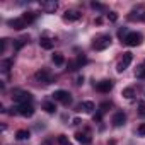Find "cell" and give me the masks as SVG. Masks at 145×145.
I'll use <instances>...</instances> for the list:
<instances>
[{
  "label": "cell",
  "mask_w": 145,
  "mask_h": 145,
  "mask_svg": "<svg viewBox=\"0 0 145 145\" xmlns=\"http://www.w3.org/2000/svg\"><path fill=\"white\" fill-rule=\"evenodd\" d=\"M125 121H126V114H125L123 111L114 113V116H113V125H114V126H123Z\"/></svg>",
  "instance_id": "obj_15"
},
{
  "label": "cell",
  "mask_w": 145,
  "mask_h": 145,
  "mask_svg": "<svg viewBox=\"0 0 145 145\" xmlns=\"http://www.w3.org/2000/svg\"><path fill=\"white\" fill-rule=\"evenodd\" d=\"M94 109H96V104H94L92 101H84V103L79 104V111H84V113H87V114H92Z\"/></svg>",
  "instance_id": "obj_14"
},
{
  "label": "cell",
  "mask_w": 145,
  "mask_h": 145,
  "mask_svg": "<svg viewBox=\"0 0 145 145\" xmlns=\"http://www.w3.org/2000/svg\"><path fill=\"white\" fill-rule=\"evenodd\" d=\"M29 137H31V131L29 130H17V133H16V138L17 140H29Z\"/></svg>",
  "instance_id": "obj_18"
},
{
  "label": "cell",
  "mask_w": 145,
  "mask_h": 145,
  "mask_svg": "<svg viewBox=\"0 0 145 145\" xmlns=\"http://www.w3.org/2000/svg\"><path fill=\"white\" fill-rule=\"evenodd\" d=\"M142 41H143V36L140 34V33H128L125 38H123V43L126 44V46H138V44H142Z\"/></svg>",
  "instance_id": "obj_3"
},
{
  "label": "cell",
  "mask_w": 145,
  "mask_h": 145,
  "mask_svg": "<svg viewBox=\"0 0 145 145\" xmlns=\"http://www.w3.org/2000/svg\"><path fill=\"white\" fill-rule=\"evenodd\" d=\"M43 109H44L46 113H50V114H53V113L56 111V104H55V103H51V101H46V103L43 104Z\"/></svg>",
  "instance_id": "obj_21"
},
{
  "label": "cell",
  "mask_w": 145,
  "mask_h": 145,
  "mask_svg": "<svg viewBox=\"0 0 145 145\" xmlns=\"http://www.w3.org/2000/svg\"><path fill=\"white\" fill-rule=\"evenodd\" d=\"M108 19H109V22H116L118 21V14L116 12H109L108 14Z\"/></svg>",
  "instance_id": "obj_27"
},
{
  "label": "cell",
  "mask_w": 145,
  "mask_h": 145,
  "mask_svg": "<svg viewBox=\"0 0 145 145\" xmlns=\"http://www.w3.org/2000/svg\"><path fill=\"white\" fill-rule=\"evenodd\" d=\"M96 89H97L99 92L106 94V92H109V91L113 89V80H101V82L96 84Z\"/></svg>",
  "instance_id": "obj_13"
},
{
  "label": "cell",
  "mask_w": 145,
  "mask_h": 145,
  "mask_svg": "<svg viewBox=\"0 0 145 145\" xmlns=\"http://www.w3.org/2000/svg\"><path fill=\"white\" fill-rule=\"evenodd\" d=\"M137 133H138V137H145V123H142V125L138 126Z\"/></svg>",
  "instance_id": "obj_28"
},
{
  "label": "cell",
  "mask_w": 145,
  "mask_h": 145,
  "mask_svg": "<svg viewBox=\"0 0 145 145\" xmlns=\"http://www.w3.org/2000/svg\"><path fill=\"white\" fill-rule=\"evenodd\" d=\"M34 79L38 80V82H43V84H51V80H53V77H51V74L46 70V68H41V70H38L36 74H34Z\"/></svg>",
  "instance_id": "obj_8"
},
{
  "label": "cell",
  "mask_w": 145,
  "mask_h": 145,
  "mask_svg": "<svg viewBox=\"0 0 145 145\" xmlns=\"http://www.w3.org/2000/svg\"><path fill=\"white\" fill-rule=\"evenodd\" d=\"M138 113H140L142 116H145V103H140V104H138Z\"/></svg>",
  "instance_id": "obj_30"
},
{
  "label": "cell",
  "mask_w": 145,
  "mask_h": 145,
  "mask_svg": "<svg viewBox=\"0 0 145 145\" xmlns=\"http://www.w3.org/2000/svg\"><path fill=\"white\" fill-rule=\"evenodd\" d=\"M109 44H111V36L104 34V36H99V38L92 43V48H94L96 51H103V50L109 48Z\"/></svg>",
  "instance_id": "obj_4"
},
{
  "label": "cell",
  "mask_w": 145,
  "mask_h": 145,
  "mask_svg": "<svg viewBox=\"0 0 145 145\" xmlns=\"http://www.w3.org/2000/svg\"><path fill=\"white\" fill-rule=\"evenodd\" d=\"M58 143H60V145H72L70 140H68L65 135H60V137H58Z\"/></svg>",
  "instance_id": "obj_25"
},
{
  "label": "cell",
  "mask_w": 145,
  "mask_h": 145,
  "mask_svg": "<svg viewBox=\"0 0 145 145\" xmlns=\"http://www.w3.org/2000/svg\"><path fill=\"white\" fill-rule=\"evenodd\" d=\"M39 46H41L43 50H51V48H53V41L48 39V38H41V39H39Z\"/></svg>",
  "instance_id": "obj_20"
},
{
  "label": "cell",
  "mask_w": 145,
  "mask_h": 145,
  "mask_svg": "<svg viewBox=\"0 0 145 145\" xmlns=\"http://www.w3.org/2000/svg\"><path fill=\"white\" fill-rule=\"evenodd\" d=\"M121 96H123L126 101H133V99H135V89H133V87H126V89H123Z\"/></svg>",
  "instance_id": "obj_16"
},
{
  "label": "cell",
  "mask_w": 145,
  "mask_h": 145,
  "mask_svg": "<svg viewBox=\"0 0 145 145\" xmlns=\"http://www.w3.org/2000/svg\"><path fill=\"white\" fill-rule=\"evenodd\" d=\"M80 17H82V14H80L79 10H67V12L63 14V21H67V22L80 21Z\"/></svg>",
  "instance_id": "obj_12"
},
{
  "label": "cell",
  "mask_w": 145,
  "mask_h": 145,
  "mask_svg": "<svg viewBox=\"0 0 145 145\" xmlns=\"http://www.w3.org/2000/svg\"><path fill=\"white\" fill-rule=\"evenodd\" d=\"M53 63L55 65H63L65 63V56H63V53H60V51H56V53H53Z\"/></svg>",
  "instance_id": "obj_19"
},
{
  "label": "cell",
  "mask_w": 145,
  "mask_h": 145,
  "mask_svg": "<svg viewBox=\"0 0 145 145\" xmlns=\"http://www.w3.org/2000/svg\"><path fill=\"white\" fill-rule=\"evenodd\" d=\"M82 82H84V77H79V79H77V84H79V86H80V84H82Z\"/></svg>",
  "instance_id": "obj_31"
},
{
  "label": "cell",
  "mask_w": 145,
  "mask_h": 145,
  "mask_svg": "<svg viewBox=\"0 0 145 145\" xmlns=\"http://www.w3.org/2000/svg\"><path fill=\"white\" fill-rule=\"evenodd\" d=\"M75 140H77L79 143H82V145H89V143L92 142V137H91L89 131H77V133H75Z\"/></svg>",
  "instance_id": "obj_11"
},
{
  "label": "cell",
  "mask_w": 145,
  "mask_h": 145,
  "mask_svg": "<svg viewBox=\"0 0 145 145\" xmlns=\"http://www.w3.org/2000/svg\"><path fill=\"white\" fill-rule=\"evenodd\" d=\"M14 109H16L17 114H21V116H24V118H31V116L34 114V106H33L31 103H27V104H17Z\"/></svg>",
  "instance_id": "obj_5"
},
{
  "label": "cell",
  "mask_w": 145,
  "mask_h": 145,
  "mask_svg": "<svg viewBox=\"0 0 145 145\" xmlns=\"http://www.w3.org/2000/svg\"><path fill=\"white\" fill-rule=\"evenodd\" d=\"M86 63H87V58H86V56H79V58H77V65H79V68H80L82 65H86Z\"/></svg>",
  "instance_id": "obj_29"
},
{
  "label": "cell",
  "mask_w": 145,
  "mask_h": 145,
  "mask_svg": "<svg viewBox=\"0 0 145 145\" xmlns=\"http://www.w3.org/2000/svg\"><path fill=\"white\" fill-rule=\"evenodd\" d=\"M12 99H14L17 104H27V103H31L33 96H31V92H26V91L16 89V91H12Z\"/></svg>",
  "instance_id": "obj_2"
},
{
  "label": "cell",
  "mask_w": 145,
  "mask_h": 145,
  "mask_svg": "<svg viewBox=\"0 0 145 145\" xmlns=\"http://www.w3.org/2000/svg\"><path fill=\"white\" fill-rule=\"evenodd\" d=\"M39 5H41V10L46 12V14H55V10L58 9L56 0H44V2H41Z\"/></svg>",
  "instance_id": "obj_9"
},
{
  "label": "cell",
  "mask_w": 145,
  "mask_h": 145,
  "mask_svg": "<svg viewBox=\"0 0 145 145\" xmlns=\"http://www.w3.org/2000/svg\"><path fill=\"white\" fill-rule=\"evenodd\" d=\"M26 43H27V38H21V39H17V41H16V44H14V50H16V51H19Z\"/></svg>",
  "instance_id": "obj_23"
},
{
  "label": "cell",
  "mask_w": 145,
  "mask_h": 145,
  "mask_svg": "<svg viewBox=\"0 0 145 145\" xmlns=\"http://www.w3.org/2000/svg\"><path fill=\"white\" fill-rule=\"evenodd\" d=\"M7 46H9V39H7V38H4V39H2V48H0V53H2V55L5 53Z\"/></svg>",
  "instance_id": "obj_26"
},
{
  "label": "cell",
  "mask_w": 145,
  "mask_h": 145,
  "mask_svg": "<svg viewBox=\"0 0 145 145\" xmlns=\"http://www.w3.org/2000/svg\"><path fill=\"white\" fill-rule=\"evenodd\" d=\"M12 65H14V60L12 58H5V60H2V63H0V68H2V72H9L12 68Z\"/></svg>",
  "instance_id": "obj_17"
},
{
  "label": "cell",
  "mask_w": 145,
  "mask_h": 145,
  "mask_svg": "<svg viewBox=\"0 0 145 145\" xmlns=\"http://www.w3.org/2000/svg\"><path fill=\"white\" fill-rule=\"evenodd\" d=\"M135 75H137L138 79H143V80H145V65H140V67H137V70H135Z\"/></svg>",
  "instance_id": "obj_22"
},
{
  "label": "cell",
  "mask_w": 145,
  "mask_h": 145,
  "mask_svg": "<svg viewBox=\"0 0 145 145\" xmlns=\"http://www.w3.org/2000/svg\"><path fill=\"white\" fill-rule=\"evenodd\" d=\"M130 21H145V9L143 7H137L128 14Z\"/></svg>",
  "instance_id": "obj_10"
},
{
  "label": "cell",
  "mask_w": 145,
  "mask_h": 145,
  "mask_svg": "<svg viewBox=\"0 0 145 145\" xmlns=\"http://www.w3.org/2000/svg\"><path fill=\"white\" fill-rule=\"evenodd\" d=\"M91 7L96 9V10H106V5H104V4H99V2H92Z\"/></svg>",
  "instance_id": "obj_24"
},
{
  "label": "cell",
  "mask_w": 145,
  "mask_h": 145,
  "mask_svg": "<svg viewBox=\"0 0 145 145\" xmlns=\"http://www.w3.org/2000/svg\"><path fill=\"white\" fill-rule=\"evenodd\" d=\"M51 96H53L55 101H58V103H61V104H65V106H68V104L72 103V96H70L67 91H61V89H60V91H55Z\"/></svg>",
  "instance_id": "obj_7"
},
{
  "label": "cell",
  "mask_w": 145,
  "mask_h": 145,
  "mask_svg": "<svg viewBox=\"0 0 145 145\" xmlns=\"http://www.w3.org/2000/svg\"><path fill=\"white\" fill-rule=\"evenodd\" d=\"M34 19H36V12H26V14H22L21 17H16V19L9 21V26L14 27V29H17V31H21V29L27 27L29 24H33Z\"/></svg>",
  "instance_id": "obj_1"
},
{
  "label": "cell",
  "mask_w": 145,
  "mask_h": 145,
  "mask_svg": "<svg viewBox=\"0 0 145 145\" xmlns=\"http://www.w3.org/2000/svg\"><path fill=\"white\" fill-rule=\"evenodd\" d=\"M133 61V55L130 53V51H126V53H123V58H121V61L116 65V72L118 74H121V72H125L128 67H130V63Z\"/></svg>",
  "instance_id": "obj_6"
}]
</instances>
